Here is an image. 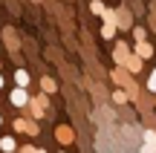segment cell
Masks as SVG:
<instances>
[{
	"label": "cell",
	"mask_w": 156,
	"mask_h": 153,
	"mask_svg": "<svg viewBox=\"0 0 156 153\" xmlns=\"http://www.w3.org/2000/svg\"><path fill=\"white\" fill-rule=\"evenodd\" d=\"M12 104H15V107H23V104H29V96H26V90H20V87H17V90L12 92Z\"/></svg>",
	"instance_id": "obj_1"
},
{
	"label": "cell",
	"mask_w": 156,
	"mask_h": 153,
	"mask_svg": "<svg viewBox=\"0 0 156 153\" xmlns=\"http://www.w3.org/2000/svg\"><path fill=\"white\" fill-rule=\"evenodd\" d=\"M55 136H58V142L69 144V142H73V127H58V133H55Z\"/></svg>",
	"instance_id": "obj_2"
},
{
	"label": "cell",
	"mask_w": 156,
	"mask_h": 153,
	"mask_svg": "<svg viewBox=\"0 0 156 153\" xmlns=\"http://www.w3.org/2000/svg\"><path fill=\"white\" fill-rule=\"evenodd\" d=\"M15 81H17V87L23 90V87L29 84V72H26V69H17V72H15Z\"/></svg>",
	"instance_id": "obj_3"
},
{
	"label": "cell",
	"mask_w": 156,
	"mask_h": 153,
	"mask_svg": "<svg viewBox=\"0 0 156 153\" xmlns=\"http://www.w3.org/2000/svg\"><path fill=\"white\" fill-rule=\"evenodd\" d=\"M101 35H104V38H113V35H116V23H107V26L101 29Z\"/></svg>",
	"instance_id": "obj_4"
},
{
	"label": "cell",
	"mask_w": 156,
	"mask_h": 153,
	"mask_svg": "<svg viewBox=\"0 0 156 153\" xmlns=\"http://www.w3.org/2000/svg\"><path fill=\"white\" fill-rule=\"evenodd\" d=\"M0 148H3L6 153H12V150H15V139H3V142H0Z\"/></svg>",
	"instance_id": "obj_5"
},
{
	"label": "cell",
	"mask_w": 156,
	"mask_h": 153,
	"mask_svg": "<svg viewBox=\"0 0 156 153\" xmlns=\"http://www.w3.org/2000/svg\"><path fill=\"white\" fill-rule=\"evenodd\" d=\"M147 55H151V46H147V43H139V58H147Z\"/></svg>",
	"instance_id": "obj_6"
},
{
	"label": "cell",
	"mask_w": 156,
	"mask_h": 153,
	"mask_svg": "<svg viewBox=\"0 0 156 153\" xmlns=\"http://www.w3.org/2000/svg\"><path fill=\"white\" fill-rule=\"evenodd\" d=\"M130 69H133V72H139V69H142V61H139V58H130Z\"/></svg>",
	"instance_id": "obj_7"
},
{
	"label": "cell",
	"mask_w": 156,
	"mask_h": 153,
	"mask_svg": "<svg viewBox=\"0 0 156 153\" xmlns=\"http://www.w3.org/2000/svg\"><path fill=\"white\" fill-rule=\"evenodd\" d=\"M41 84H44V90H49V92L55 90V81H52V78H44V81H41Z\"/></svg>",
	"instance_id": "obj_8"
},
{
	"label": "cell",
	"mask_w": 156,
	"mask_h": 153,
	"mask_svg": "<svg viewBox=\"0 0 156 153\" xmlns=\"http://www.w3.org/2000/svg\"><path fill=\"white\" fill-rule=\"evenodd\" d=\"M145 142H147V144H156V133H153V130L145 133Z\"/></svg>",
	"instance_id": "obj_9"
},
{
	"label": "cell",
	"mask_w": 156,
	"mask_h": 153,
	"mask_svg": "<svg viewBox=\"0 0 156 153\" xmlns=\"http://www.w3.org/2000/svg\"><path fill=\"white\" fill-rule=\"evenodd\" d=\"M147 90L156 92V69H153V75H151V81H147Z\"/></svg>",
	"instance_id": "obj_10"
},
{
	"label": "cell",
	"mask_w": 156,
	"mask_h": 153,
	"mask_svg": "<svg viewBox=\"0 0 156 153\" xmlns=\"http://www.w3.org/2000/svg\"><path fill=\"white\" fill-rule=\"evenodd\" d=\"M139 153H156V144H145V148H142Z\"/></svg>",
	"instance_id": "obj_11"
},
{
	"label": "cell",
	"mask_w": 156,
	"mask_h": 153,
	"mask_svg": "<svg viewBox=\"0 0 156 153\" xmlns=\"http://www.w3.org/2000/svg\"><path fill=\"white\" fill-rule=\"evenodd\" d=\"M0 87H3V75H0Z\"/></svg>",
	"instance_id": "obj_12"
},
{
	"label": "cell",
	"mask_w": 156,
	"mask_h": 153,
	"mask_svg": "<svg viewBox=\"0 0 156 153\" xmlns=\"http://www.w3.org/2000/svg\"><path fill=\"white\" fill-rule=\"evenodd\" d=\"M0 124H3V119H0Z\"/></svg>",
	"instance_id": "obj_13"
}]
</instances>
